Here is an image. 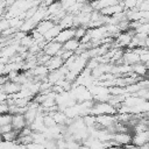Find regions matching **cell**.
<instances>
[{
    "label": "cell",
    "instance_id": "obj_1",
    "mask_svg": "<svg viewBox=\"0 0 149 149\" xmlns=\"http://www.w3.org/2000/svg\"><path fill=\"white\" fill-rule=\"evenodd\" d=\"M116 108L111 105L108 101H97L93 104V106L90 109V113L94 115H100V114H115Z\"/></svg>",
    "mask_w": 149,
    "mask_h": 149
},
{
    "label": "cell",
    "instance_id": "obj_10",
    "mask_svg": "<svg viewBox=\"0 0 149 149\" xmlns=\"http://www.w3.org/2000/svg\"><path fill=\"white\" fill-rule=\"evenodd\" d=\"M132 70L137 73L139 76H147L148 74V65L143 62H139V63H135L132 65Z\"/></svg>",
    "mask_w": 149,
    "mask_h": 149
},
{
    "label": "cell",
    "instance_id": "obj_6",
    "mask_svg": "<svg viewBox=\"0 0 149 149\" xmlns=\"http://www.w3.org/2000/svg\"><path fill=\"white\" fill-rule=\"evenodd\" d=\"M64 63H65V61L62 58V56L56 55V56H52V57L48 61V63H47L45 65H47V66L49 68V70L51 71V70H56V69L62 68V66L64 65Z\"/></svg>",
    "mask_w": 149,
    "mask_h": 149
},
{
    "label": "cell",
    "instance_id": "obj_12",
    "mask_svg": "<svg viewBox=\"0 0 149 149\" xmlns=\"http://www.w3.org/2000/svg\"><path fill=\"white\" fill-rule=\"evenodd\" d=\"M87 30H88L87 26H78V27H76L74 37L78 38V40H81V38L85 36V34L87 33Z\"/></svg>",
    "mask_w": 149,
    "mask_h": 149
},
{
    "label": "cell",
    "instance_id": "obj_15",
    "mask_svg": "<svg viewBox=\"0 0 149 149\" xmlns=\"http://www.w3.org/2000/svg\"><path fill=\"white\" fill-rule=\"evenodd\" d=\"M118 1H119V2H123L125 0H118Z\"/></svg>",
    "mask_w": 149,
    "mask_h": 149
},
{
    "label": "cell",
    "instance_id": "obj_14",
    "mask_svg": "<svg viewBox=\"0 0 149 149\" xmlns=\"http://www.w3.org/2000/svg\"><path fill=\"white\" fill-rule=\"evenodd\" d=\"M0 129H1V134H3V133H8V132L13 130V129H14V127H13V125H12V123H9V125L0 126Z\"/></svg>",
    "mask_w": 149,
    "mask_h": 149
},
{
    "label": "cell",
    "instance_id": "obj_4",
    "mask_svg": "<svg viewBox=\"0 0 149 149\" xmlns=\"http://www.w3.org/2000/svg\"><path fill=\"white\" fill-rule=\"evenodd\" d=\"M74 33H76V27L72 28H64L61 30V33L57 35V37L55 38L56 41L61 42V43H65L66 41L71 40L74 37Z\"/></svg>",
    "mask_w": 149,
    "mask_h": 149
},
{
    "label": "cell",
    "instance_id": "obj_2",
    "mask_svg": "<svg viewBox=\"0 0 149 149\" xmlns=\"http://www.w3.org/2000/svg\"><path fill=\"white\" fill-rule=\"evenodd\" d=\"M63 48V43L56 41V40H52V41H49L47 42V44L44 45L43 48V51L50 56H56L59 54V51L62 50Z\"/></svg>",
    "mask_w": 149,
    "mask_h": 149
},
{
    "label": "cell",
    "instance_id": "obj_11",
    "mask_svg": "<svg viewBox=\"0 0 149 149\" xmlns=\"http://www.w3.org/2000/svg\"><path fill=\"white\" fill-rule=\"evenodd\" d=\"M13 121V114L12 113H1L0 116V126H5V125H9Z\"/></svg>",
    "mask_w": 149,
    "mask_h": 149
},
{
    "label": "cell",
    "instance_id": "obj_13",
    "mask_svg": "<svg viewBox=\"0 0 149 149\" xmlns=\"http://www.w3.org/2000/svg\"><path fill=\"white\" fill-rule=\"evenodd\" d=\"M123 5H125V8L126 9H133V8L136 7L137 0H125L123 1Z\"/></svg>",
    "mask_w": 149,
    "mask_h": 149
},
{
    "label": "cell",
    "instance_id": "obj_3",
    "mask_svg": "<svg viewBox=\"0 0 149 149\" xmlns=\"http://www.w3.org/2000/svg\"><path fill=\"white\" fill-rule=\"evenodd\" d=\"M113 140L116 141L120 147L123 146L126 147L127 144H129L130 142H133V135L130 133H126V132H119V133H115L113 134Z\"/></svg>",
    "mask_w": 149,
    "mask_h": 149
},
{
    "label": "cell",
    "instance_id": "obj_9",
    "mask_svg": "<svg viewBox=\"0 0 149 149\" xmlns=\"http://www.w3.org/2000/svg\"><path fill=\"white\" fill-rule=\"evenodd\" d=\"M79 45H80V40L73 37V38L66 41L65 43H63V49H64V50H68V51H73V52H76V50L79 48Z\"/></svg>",
    "mask_w": 149,
    "mask_h": 149
},
{
    "label": "cell",
    "instance_id": "obj_7",
    "mask_svg": "<svg viewBox=\"0 0 149 149\" xmlns=\"http://www.w3.org/2000/svg\"><path fill=\"white\" fill-rule=\"evenodd\" d=\"M12 125L14 127V129H22L23 127L27 126V122H26V118H24V114L23 113H17V114H13V121H12Z\"/></svg>",
    "mask_w": 149,
    "mask_h": 149
},
{
    "label": "cell",
    "instance_id": "obj_5",
    "mask_svg": "<svg viewBox=\"0 0 149 149\" xmlns=\"http://www.w3.org/2000/svg\"><path fill=\"white\" fill-rule=\"evenodd\" d=\"M55 24H56L55 21H52V20H50V19H44V20H42L41 22L37 23L35 30H37L38 33H41V34L44 35V34H45L47 31H49Z\"/></svg>",
    "mask_w": 149,
    "mask_h": 149
},
{
    "label": "cell",
    "instance_id": "obj_8",
    "mask_svg": "<svg viewBox=\"0 0 149 149\" xmlns=\"http://www.w3.org/2000/svg\"><path fill=\"white\" fill-rule=\"evenodd\" d=\"M118 2H119L118 0H95V1H92L91 5L93 6L94 9L100 10V9H102V8H105V7L115 5V3H118Z\"/></svg>",
    "mask_w": 149,
    "mask_h": 149
}]
</instances>
